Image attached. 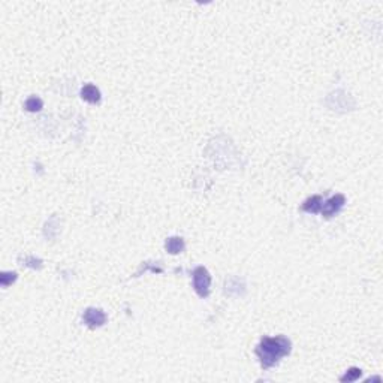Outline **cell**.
Listing matches in <instances>:
<instances>
[{"label":"cell","instance_id":"6da1fadb","mask_svg":"<svg viewBox=\"0 0 383 383\" xmlns=\"http://www.w3.org/2000/svg\"><path fill=\"white\" fill-rule=\"evenodd\" d=\"M291 341L283 337H264L256 347V355L264 368L274 367L283 356L291 353Z\"/></svg>","mask_w":383,"mask_h":383},{"label":"cell","instance_id":"7a4b0ae2","mask_svg":"<svg viewBox=\"0 0 383 383\" xmlns=\"http://www.w3.org/2000/svg\"><path fill=\"white\" fill-rule=\"evenodd\" d=\"M193 278V289L201 298H207L210 295V286H211V275L207 271V268L198 267L192 272Z\"/></svg>","mask_w":383,"mask_h":383},{"label":"cell","instance_id":"3957f363","mask_svg":"<svg viewBox=\"0 0 383 383\" xmlns=\"http://www.w3.org/2000/svg\"><path fill=\"white\" fill-rule=\"evenodd\" d=\"M344 203H346V198L343 195H336L325 202V205H322L320 211L325 217H333L344 207Z\"/></svg>","mask_w":383,"mask_h":383},{"label":"cell","instance_id":"277c9868","mask_svg":"<svg viewBox=\"0 0 383 383\" xmlns=\"http://www.w3.org/2000/svg\"><path fill=\"white\" fill-rule=\"evenodd\" d=\"M83 320L87 326L97 328L107 322V315L100 309H87L83 315Z\"/></svg>","mask_w":383,"mask_h":383},{"label":"cell","instance_id":"5b68a950","mask_svg":"<svg viewBox=\"0 0 383 383\" xmlns=\"http://www.w3.org/2000/svg\"><path fill=\"white\" fill-rule=\"evenodd\" d=\"M322 205H323V199H322V196L315 195V196L309 198L307 201H305V202L302 203V211L316 214V213H319V211L322 210Z\"/></svg>","mask_w":383,"mask_h":383},{"label":"cell","instance_id":"8992f818","mask_svg":"<svg viewBox=\"0 0 383 383\" xmlns=\"http://www.w3.org/2000/svg\"><path fill=\"white\" fill-rule=\"evenodd\" d=\"M81 97L89 102V104H97V102L100 100V91L96 86L93 84H86L83 89H81Z\"/></svg>","mask_w":383,"mask_h":383},{"label":"cell","instance_id":"52a82bcc","mask_svg":"<svg viewBox=\"0 0 383 383\" xmlns=\"http://www.w3.org/2000/svg\"><path fill=\"white\" fill-rule=\"evenodd\" d=\"M166 250L171 253V254H177V253H181L184 250V240L180 238V237H172V238H168L166 240V244H165Z\"/></svg>","mask_w":383,"mask_h":383},{"label":"cell","instance_id":"ba28073f","mask_svg":"<svg viewBox=\"0 0 383 383\" xmlns=\"http://www.w3.org/2000/svg\"><path fill=\"white\" fill-rule=\"evenodd\" d=\"M42 107H44V102L39 97H36V96L29 97L27 100H25V104H24V108L27 110L29 113H38V111L42 110Z\"/></svg>","mask_w":383,"mask_h":383},{"label":"cell","instance_id":"9c48e42d","mask_svg":"<svg viewBox=\"0 0 383 383\" xmlns=\"http://www.w3.org/2000/svg\"><path fill=\"white\" fill-rule=\"evenodd\" d=\"M361 374H362V371H361V368H356V367H352V368H349L347 371H346V374L344 376H341V382L343 383H346V382H355V380H358L360 377H361Z\"/></svg>","mask_w":383,"mask_h":383},{"label":"cell","instance_id":"30bf717a","mask_svg":"<svg viewBox=\"0 0 383 383\" xmlns=\"http://www.w3.org/2000/svg\"><path fill=\"white\" fill-rule=\"evenodd\" d=\"M15 280H17V272H2V275H0V283L5 288L12 285Z\"/></svg>","mask_w":383,"mask_h":383}]
</instances>
